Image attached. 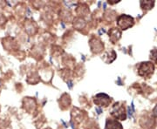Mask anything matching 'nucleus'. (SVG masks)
<instances>
[{
  "label": "nucleus",
  "mask_w": 157,
  "mask_h": 129,
  "mask_svg": "<svg viewBox=\"0 0 157 129\" xmlns=\"http://www.w3.org/2000/svg\"><path fill=\"white\" fill-rule=\"evenodd\" d=\"M111 114L114 118L121 120H124L127 118V113H126V109L124 105L121 102H118L113 105L111 110Z\"/></svg>",
  "instance_id": "f257e3e1"
},
{
  "label": "nucleus",
  "mask_w": 157,
  "mask_h": 129,
  "mask_svg": "<svg viewBox=\"0 0 157 129\" xmlns=\"http://www.w3.org/2000/svg\"><path fill=\"white\" fill-rule=\"evenodd\" d=\"M155 66L151 62H142L138 67V74L140 76L147 78L154 73Z\"/></svg>",
  "instance_id": "f03ea898"
},
{
  "label": "nucleus",
  "mask_w": 157,
  "mask_h": 129,
  "mask_svg": "<svg viewBox=\"0 0 157 129\" xmlns=\"http://www.w3.org/2000/svg\"><path fill=\"white\" fill-rule=\"evenodd\" d=\"M117 25L122 30H127L135 25V19L128 15H121L117 18Z\"/></svg>",
  "instance_id": "7ed1b4c3"
},
{
  "label": "nucleus",
  "mask_w": 157,
  "mask_h": 129,
  "mask_svg": "<svg viewBox=\"0 0 157 129\" xmlns=\"http://www.w3.org/2000/svg\"><path fill=\"white\" fill-rule=\"evenodd\" d=\"M140 127L143 129H153L155 126V120L150 116H143L140 120Z\"/></svg>",
  "instance_id": "20e7f679"
},
{
  "label": "nucleus",
  "mask_w": 157,
  "mask_h": 129,
  "mask_svg": "<svg viewBox=\"0 0 157 129\" xmlns=\"http://www.w3.org/2000/svg\"><path fill=\"white\" fill-rule=\"evenodd\" d=\"M94 102H95V104L101 106V107H107L111 102V98L109 96H107V94L100 93V94L96 95Z\"/></svg>",
  "instance_id": "39448f33"
},
{
  "label": "nucleus",
  "mask_w": 157,
  "mask_h": 129,
  "mask_svg": "<svg viewBox=\"0 0 157 129\" xmlns=\"http://www.w3.org/2000/svg\"><path fill=\"white\" fill-rule=\"evenodd\" d=\"M90 46H91V49H92V51L94 52V53H99L101 52V51L103 50L104 48V45L101 43V41L98 39H92L90 40Z\"/></svg>",
  "instance_id": "423d86ee"
},
{
  "label": "nucleus",
  "mask_w": 157,
  "mask_h": 129,
  "mask_svg": "<svg viewBox=\"0 0 157 129\" xmlns=\"http://www.w3.org/2000/svg\"><path fill=\"white\" fill-rule=\"evenodd\" d=\"M23 106L26 111L33 112V110L36 107V102L32 98H25L23 101Z\"/></svg>",
  "instance_id": "0eeeda50"
},
{
  "label": "nucleus",
  "mask_w": 157,
  "mask_h": 129,
  "mask_svg": "<svg viewBox=\"0 0 157 129\" xmlns=\"http://www.w3.org/2000/svg\"><path fill=\"white\" fill-rule=\"evenodd\" d=\"M121 32L117 28H112L109 31V39L110 40L115 43L116 41L121 39Z\"/></svg>",
  "instance_id": "6e6552de"
},
{
  "label": "nucleus",
  "mask_w": 157,
  "mask_h": 129,
  "mask_svg": "<svg viewBox=\"0 0 157 129\" xmlns=\"http://www.w3.org/2000/svg\"><path fill=\"white\" fill-rule=\"evenodd\" d=\"M106 129H123L122 126L117 120H107Z\"/></svg>",
  "instance_id": "1a4fd4ad"
},
{
  "label": "nucleus",
  "mask_w": 157,
  "mask_h": 129,
  "mask_svg": "<svg viewBox=\"0 0 157 129\" xmlns=\"http://www.w3.org/2000/svg\"><path fill=\"white\" fill-rule=\"evenodd\" d=\"M86 25V21H85L83 18L81 17H77L75 20H74V23H73V26L77 30H81L83 29Z\"/></svg>",
  "instance_id": "9d476101"
},
{
  "label": "nucleus",
  "mask_w": 157,
  "mask_h": 129,
  "mask_svg": "<svg viewBox=\"0 0 157 129\" xmlns=\"http://www.w3.org/2000/svg\"><path fill=\"white\" fill-rule=\"evenodd\" d=\"M154 6H155V1H141L140 2V7L145 11L151 10Z\"/></svg>",
  "instance_id": "9b49d317"
},
{
  "label": "nucleus",
  "mask_w": 157,
  "mask_h": 129,
  "mask_svg": "<svg viewBox=\"0 0 157 129\" xmlns=\"http://www.w3.org/2000/svg\"><path fill=\"white\" fill-rule=\"evenodd\" d=\"M9 124H10V122L9 121L6 122L5 119L0 120V129H6L9 126Z\"/></svg>",
  "instance_id": "f8f14e48"
},
{
  "label": "nucleus",
  "mask_w": 157,
  "mask_h": 129,
  "mask_svg": "<svg viewBox=\"0 0 157 129\" xmlns=\"http://www.w3.org/2000/svg\"><path fill=\"white\" fill-rule=\"evenodd\" d=\"M6 17H4L2 14H0V25H4L5 23H6Z\"/></svg>",
  "instance_id": "ddd939ff"
},
{
  "label": "nucleus",
  "mask_w": 157,
  "mask_h": 129,
  "mask_svg": "<svg viewBox=\"0 0 157 129\" xmlns=\"http://www.w3.org/2000/svg\"><path fill=\"white\" fill-rule=\"evenodd\" d=\"M152 115H153V117H157V105L154 108V110L152 112Z\"/></svg>",
  "instance_id": "4468645a"
},
{
  "label": "nucleus",
  "mask_w": 157,
  "mask_h": 129,
  "mask_svg": "<svg viewBox=\"0 0 157 129\" xmlns=\"http://www.w3.org/2000/svg\"><path fill=\"white\" fill-rule=\"evenodd\" d=\"M46 129H50V128H46Z\"/></svg>",
  "instance_id": "2eb2a0df"
}]
</instances>
